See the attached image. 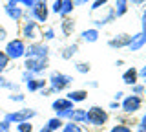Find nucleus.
Returning a JSON list of instances; mask_svg holds the SVG:
<instances>
[{
  "instance_id": "obj_25",
  "label": "nucleus",
  "mask_w": 146,
  "mask_h": 132,
  "mask_svg": "<svg viewBox=\"0 0 146 132\" xmlns=\"http://www.w3.org/2000/svg\"><path fill=\"white\" fill-rule=\"evenodd\" d=\"M64 123H66V121H62L60 117L53 116V117H49V119L46 121V127H48V129L51 130V132H58V130H60L62 127H64Z\"/></svg>"
},
{
  "instance_id": "obj_38",
  "label": "nucleus",
  "mask_w": 146,
  "mask_h": 132,
  "mask_svg": "<svg viewBox=\"0 0 146 132\" xmlns=\"http://www.w3.org/2000/svg\"><path fill=\"white\" fill-rule=\"evenodd\" d=\"M36 2H38V0H20V6L24 7V9H33Z\"/></svg>"
},
{
  "instance_id": "obj_49",
  "label": "nucleus",
  "mask_w": 146,
  "mask_h": 132,
  "mask_svg": "<svg viewBox=\"0 0 146 132\" xmlns=\"http://www.w3.org/2000/svg\"><path fill=\"white\" fill-rule=\"evenodd\" d=\"M122 64H124V61H122V59H119V61H115V66H117V68H121Z\"/></svg>"
},
{
  "instance_id": "obj_28",
  "label": "nucleus",
  "mask_w": 146,
  "mask_h": 132,
  "mask_svg": "<svg viewBox=\"0 0 146 132\" xmlns=\"http://www.w3.org/2000/svg\"><path fill=\"white\" fill-rule=\"evenodd\" d=\"M60 132H84V129L79 125V123H73V121H66L64 127L60 129Z\"/></svg>"
},
{
  "instance_id": "obj_33",
  "label": "nucleus",
  "mask_w": 146,
  "mask_h": 132,
  "mask_svg": "<svg viewBox=\"0 0 146 132\" xmlns=\"http://www.w3.org/2000/svg\"><path fill=\"white\" fill-rule=\"evenodd\" d=\"M62 2L64 0H53L51 4H49V11H51V15H57L60 13V7H62Z\"/></svg>"
},
{
  "instance_id": "obj_26",
  "label": "nucleus",
  "mask_w": 146,
  "mask_h": 132,
  "mask_svg": "<svg viewBox=\"0 0 146 132\" xmlns=\"http://www.w3.org/2000/svg\"><path fill=\"white\" fill-rule=\"evenodd\" d=\"M55 39H57V31H55V28H53V26H46V28L42 29V40L49 44Z\"/></svg>"
},
{
  "instance_id": "obj_29",
  "label": "nucleus",
  "mask_w": 146,
  "mask_h": 132,
  "mask_svg": "<svg viewBox=\"0 0 146 132\" xmlns=\"http://www.w3.org/2000/svg\"><path fill=\"white\" fill-rule=\"evenodd\" d=\"M108 4H110V0H93V2L90 4V11L95 13L99 9H104V7H108Z\"/></svg>"
},
{
  "instance_id": "obj_45",
  "label": "nucleus",
  "mask_w": 146,
  "mask_h": 132,
  "mask_svg": "<svg viewBox=\"0 0 146 132\" xmlns=\"http://www.w3.org/2000/svg\"><path fill=\"white\" fill-rule=\"evenodd\" d=\"M128 2H130L131 6H144L146 0H128Z\"/></svg>"
},
{
  "instance_id": "obj_6",
  "label": "nucleus",
  "mask_w": 146,
  "mask_h": 132,
  "mask_svg": "<svg viewBox=\"0 0 146 132\" xmlns=\"http://www.w3.org/2000/svg\"><path fill=\"white\" fill-rule=\"evenodd\" d=\"M24 70L31 72L35 77H40L49 70V57H26L24 59Z\"/></svg>"
},
{
  "instance_id": "obj_30",
  "label": "nucleus",
  "mask_w": 146,
  "mask_h": 132,
  "mask_svg": "<svg viewBox=\"0 0 146 132\" xmlns=\"http://www.w3.org/2000/svg\"><path fill=\"white\" fill-rule=\"evenodd\" d=\"M15 132H35V129L31 125V121H24V123L15 125Z\"/></svg>"
},
{
  "instance_id": "obj_5",
  "label": "nucleus",
  "mask_w": 146,
  "mask_h": 132,
  "mask_svg": "<svg viewBox=\"0 0 146 132\" xmlns=\"http://www.w3.org/2000/svg\"><path fill=\"white\" fill-rule=\"evenodd\" d=\"M49 15H51V11H49V2L48 0H38L33 9H26L24 19H33L42 26L49 20Z\"/></svg>"
},
{
  "instance_id": "obj_1",
  "label": "nucleus",
  "mask_w": 146,
  "mask_h": 132,
  "mask_svg": "<svg viewBox=\"0 0 146 132\" xmlns=\"http://www.w3.org/2000/svg\"><path fill=\"white\" fill-rule=\"evenodd\" d=\"M73 81H75V79H73V75L64 74V72H58V70L49 72V75H48V86L51 88L53 94L66 92V90L73 84Z\"/></svg>"
},
{
  "instance_id": "obj_22",
  "label": "nucleus",
  "mask_w": 146,
  "mask_h": 132,
  "mask_svg": "<svg viewBox=\"0 0 146 132\" xmlns=\"http://www.w3.org/2000/svg\"><path fill=\"white\" fill-rule=\"evenodd\" d=\"M68 121H73V123H79V125H86V108H79L75 107L70 114V119Z\"/></svg>"
},
{
  "instance_id": "obj_19",
  "label": "nucleus",
  "mask_w": 146,
  "mask_h": 132,
  "mask_svg": "<svg viewBox=\"0 0 146 132\" xmlns=\"http://www.w3.org/2000/svg\"><path fill=\"white\" fill-rule=\"evenodd\" d=\"M79 50H80V46H79V42H70V44H66L62 50H60V59H64V61H71L73 57L79 53Z\"/></svg>"
},
{
  "instance_id": "obj_4",
  "label": "nucleus",
  "mask_w": 146,
  "mask_h": 132,
  "mask_svg": "<svg viewBox=\"0 0 146 132\" xmlns=\"http://www.w3.org/2000/svg\"><path fill=\"white\" fill-rule=\"evenodd\" d=\"M26 48L27 42L22 37H15V39H9L4 46V52L9 57V61H20V59L26 57Z\"/></svg>"
},
{
  "instance_id": "obj_13",
  "label": "nucleus",
  "mask_w": 146,
  "mask_h": 132,
  "mask_svg": "<svg viewBox=\"0 0 146 132\" xmlns=\"http://www.w3.org/2000/svg\"><path fill=\"white\" fill-rule=\"evenodd\" d=\"M115 20H117V17H115V11H113V7H106V11H104V17H100V19H95V20H93V28L100 31V28H104V26L111 24V22H115Z\"/></svg>"
},
{
  "instance_id": "obj_39",
  "label": "nucleus",
  "mask_w": 146,
  "mask_h": 132,
  "mask_svg": "<svg viewBox=\"0 0 146 132\" xmlns=\"http://www.w3.org/2000/svg\"><path fill=\"white\" fill-rule=\"evenodd\" d=\"M9 37V35H7V29H6V26H2V24H0V42H7V39Z\"/></svg>"
},
{
  "instance_id": "obj_31",
  "label": "nucleus",
  "mask_w": 146,
  "mask_h": 132,
  "mask_svg": "<svg viewBox=\"0 0 146 132\" xmlns=\"http://www.w3.org/2000/svg\"><path fill=\"white\" fill-rule=\"evenodd\" d=\"M110 132H133V130H131V127L128 125V123H115V125L110 129Z\"/></svg>"
},
{
  "instance_id": "obj_23",
  "label": "nucleus",
  "mask_w": 146,
  "mask_h": 132,
  "mask_svg": "<svg viewBox=\"0 0 146 132\" xmlns=\"http://www.w3.org/2000/svg\"><path fill=\"white\" fill-rule=\"evenodd\" d=\"M0 88L9 90V92H20V84L15 83V81H11V79H7L4 74L0 75Z\"/></svg>"
},
{
  "instance_id": "obj_8",
  "label": "nucleus",
  "mask_w": 146,
  "mask_h": 132,
  "mask_svg": "<svg viewBox=\"0 0 146 132\" xmlns=\"http://www.w3.org/2000/svg\"><path fill=\"white\" fill-rule=\"evenodd\" d=\"M73 108H75V103H71L68 97H57V99H53V103H51V110L55 112V116L60 117L62 121L70 119V114H71Z\"/></svg>"
},
{
  "instance_id": "obj_2",
  "label": "nucleus",
  "mask_w": 146,
  "mask_h": 132,
  "mask_svg": "<svg viewBox=\"0 0 146 132\" xmlns=\"http://www.w3.org/2000/svg\"><path fill=\"white\" fill-rule=\"evenodd\" d=\"M20 37L26 42H36L42 40V28L40 24L33 19H24L20 22Z\"/></svg>"
},
{
  "instance_id": "obj_17",
  "label": "nucleus",
  "mask_w": 146,
  "mask_h": 132,
  "mask_svg": "<svg viewBox=\"0 0 146 132\" xmlns=\"http://www.w3.org/2000/svg\"><path fill=\"white\" fill-rule=\"evenodd\" d=\"M77 29V22L73 17H68V19H62L60 20V33L64 37H71Z\"/></svg>"
},
{
  "instance_id": "obj_48",
  "label": "nucleus",
  "mask_w": 146,
  "mask_h": 132,
  "mask_svg": "<svg viewBox=\"0 0 146 132\" xmlns=\"http://www.w3.org/2000/svg\"><path fill=\"white\" fill-rule=\"evenodd\" d=\"M38 132H51V130H49V129H48V127H46V125H42V127H40V129H38Z\"/></svg>"
},
{
  "instance_id": "obj_43",
  "label": "nucleus",
  "mask_w": 146,
  "mask_h": 132,
  "mask_svg": "<svg viewBox=\"0 0 146 132\" xmlns=\"http://www.w3.org/2000/svg\"><path fill=\"white\" fill-rule=\"evenodd\" d=\"M124 92H121V90H119V92H115V95H113V101H119V103H121L122 101V99H124Z\"/></svg>"
},
{
  "instance_id": "obj_35",
  "label": "nucleus",
  "mask_w": 146,
  "mask_h": 132,
  "mask_svg": "<svg viewBox=\"0 0 146 132\" xmlns=\"http://www.w3.org/2000/svg\"><path fill=\"white\" fill-rule=\"evenodd\" d=\"M130 90H131V94H133V95H144L146 86H144V83H137L133 86H130Z\"/></svg>"
},
{
  "instance_id": "obj_34",
  "label": "nucleus",
  "mask_w": 146,
  "mask_h": 132,
  "mask_svg": "<svg viewBox=\"0 0 146 132\" xmlns=\"http://www.w3.org/2000/svg\"><path fill=\"white\" fill-rule=\"evenodd\" d=\"M9 57L6 55V52H4V50H0V70L2 72H6L7 70V66H9Z\"/></svg>"
},
{
  "instance_id": "obj_44",
  "label": "nucleus",
  "mask_w": 146,
  "mask_h": 132,
  "mask_svg": "<svg viewBox=\"0 0 146 132\" xmlns=\"http://www.w3.org/2000/svg\"><path fill=\"white\" fill-rule=\"evenodd\" d=\"M108 108H110V110H121V103H119V101H111L108 105Z\"/></svg>"
},
{
  "instance_id": "obj_20",
  "label": "nucleus",
  "mask_w": 146,
  "mask_h": 132,
  "mask_svg": "<svg viewBox=\"0 0 146 132\" xmlns=\"http://www.w3.org/2000/svg\"><path fill=\"white\" fill-rule=\"evenodd\" d=\"M99 37H100V31L95 28H88V29L80 31V40L86 44H95L99 40Z\"/></svg>"
},
{
  "instance_id": "obj_32",
  "label": "nucleus",
  "mask_w": 146,
  "mask_h": 132,
  "mask_svg": "<svg viewBox=\"0 0 146 132\" xmlns=\"http://www.w3.org/2000/svg\"><path fill=\"white\" fill-rule=\"evenodd\" d=\"M7 99L11 103H24L26 101V94H22V92H11L7 95Z\"/></svg>"
},
{
  "instance_id": "obj_55",
  "label": "nucleus",
  "mask_w": 146,
  "mask_h": 132,
  "mask_svg": "<svg viewBox=\"0 0 146 132\" xmlns=\"http://www.w3.org/2000/svg\"><path fill=\"white\" fill-rule=\"evenodd\" d=\"M11 132H13V130H11Z\"/></svg>"
},
{
  "instance_id": "obj_52",
  "label": "nucleus",
  "mask_w": 146,
  "mask_h": 132,
  "mask_svg": "<svg viewBox=\"0 0 146 132\" xmlns=\"http://www.w3.org/2000/svg\"><path fill=\"white\" fill-rule=\"evenodd\" d=\"M2 74H4V72H2V70H0V75H2Z\"/></svg>"
},
{
  "instance_id": "obj_14",
  "label": "nucleus",
  "mask_w": 146,
  "mask_h": 132,
  "mask_svg": "<svg viewBox=\"0 0 146 132\" xmlns=\"http://www.w3.org/2000/svg\"><path fill=\"white\" fill-rule=\"evenodd\" d=\"M122 83H124L126 86H133L139 83V68H135V66H130V68H126L124 72H122Z\"/></svg>"
},
{
  "instance_id": "obj_54",
  "label": "nucleus",
  "mask_w": 146,
  "mask_h": 132,
  "mask_svg": "<svg viewBox=\"0 0 146 132\" xmlns=\"http://www.w3.org/2000/svg\"><path fill=\"white\" fill-rule=\"evenodd\" d=\"M0 110H2V108H0Z\"/></svg>"
},
{
  "instance_id": "obj_36",
  "label": "nucleus",
  "mask_w": 146,
  "mask_h": 132,
  "mask_svg": "<svg viewBox=\"0 0 146 132\" xmlns=\"http://www.w3.org/2000/svg\"><path fill=\"white\" fill-rule=\"evenodd\" d=\"M31 79H35V75L33 74H31V72H27V70H22V74H20V81H22V83H29V81Z\"/></svg>"
},
{
  "instance_id": "obj_51",
  "label": "nucleus",
  "mask_w": 146,
  "mask_h": 132,
  "mask_svg": "<svg viewBox=\"0 0 146 132\" xmlns=\"http://www.w3.org/2000/svg\"><path fill=\"white\" fill-rule=\"evenodd\" d=\"M143 83H144V86H146V79H143Z\"/></svg>"
},
{
  "instance_id": "obj_16",
  "label": "nucleus",
  "mask_w": 146,
  "mask_h": 132,
  "mask_svg": "<svg viewBox=\"0 0 146 132\" xmlns=\"http://www.w3.org/2000/svg\"><path fill=\"white\" fill-rule=\"evenodd\" d=\"M143 48H146V35L141 33V31H139V33H135V35H131L128 52H141Z\"/></svg>"
},
{
  "instance_id": "obj_47",
  "label": "nucleus",
  "mask_w": 146,
  "mask_h": 132,
  "mask_svg": "<svg viewBox=\"0 0 146 132\" xmlns=\"http://www.w3.org/2000/svg\"><path fill=\"white\" fill-rule=\"evenodd\" d=\"M88 86H90V88H99V81H90Z\"/></svg>"
},
{
  "instance_id": "obj_21",
  "label": "nucleus",
  "mask_w": 146,
  "mask_h": 132,
  "mask_svg": "<svg viewBox=\"0 0 146 132\" xmlns=\"http://www.w3.org/2000/svg\"><path fill=\"white\" fill-rule=\"evenodd\" d=\"M113 11H115L117 19L124 17L126 13L130 11V2H128V0H115V2H113Z\"/></svg>"
},
{
  "instance_id": "obj_46",
  "label": "nucleus",
  "mask_w": 146,
  "mask_h": 132,
  "mask_svg": "<svg viewBox=\"0 0 146 132\" xmlns=\"http://www.w3.org/2000/svg\"><path fill=\"white\" fill-rule=\"evenodd\" d=\"M139 77H141V79H146V64L139 68Z\"/></svg>"
},
{
  "instance_id": "obj_15",
  "label": "nucleus",
  "mask_w": 146,
  "mask_h": 132,
  "mask_svg": "<svg viewBox=\"0 0 146 132\" xmlns=\"http://www.w3.org/2000/svg\"><path fill=\"white\" fill-rule=\"evenodd\" d=\"M26 90L29 94H36V92H42L44 88H48V79H44V77H35V79H31L29 83H26Z\"/></svg>"
},
{
  "instance_id": "obj_27",
  "label": "nucleus",
  "mask_w": 146,
  "mask_h": 132,
  "mask_svg": "<svg viewBox=\"0 0 146 132\" xmlns=\"http://www.w3.org/2000/svg\"><path fill=\"white\" fill-rule=\"evenodd\" d=\"M75 72L80 74V75H86V74L91 72V64L86 62V61H79V62H75Z\"/></svg>"
},
{
  "instance_id": "obj_41",
  "label": "nucleus",
  "mask_w": 146,
  "mask_h": 132,
  "mask_svg": "<svg viewBox=\"0 0 146 132\" xmlns=\"http://www.w3.org/2000/svg\"><path fill=\"white\" fill-rule=\"evenodd\" d=\"M141 33L146 35V13L141 15Z\"/></svg>"
},
{
  "instance_id": "obj_10",
  "label": "nucleus",
  "mask_w": 146,
  "mask_h": 132,
  "mask_svg": "<svg viewBox=\"0 0 146 132\" xmlns=\"http://www.w3.org/2000/svg\"><path fill=\"white\" fill-rule=\"evenodd\" d=\"M51 53V48H49L48 42L44 40H36V42H27V48H26V57H49ZM24 57V59H26Z\"/></svg>"
},
{
  "instance_id": "obj_3",
  "label": "nucleus",
  "mask_w": 146,
  "mask_h": 132,
  "mask_svg": "<svg viewBox=\"0 0 146 132\" xmlns=\"http://www.w3.org/2000/svg\"><path fill=\"white\" fill-rule=\"evenodd\" d=\"M110 119V112L106 108L99 107V105H93V107L86 108V125H91L95 129L99 127H104Z\"/></svg>"
},
{
  "instance_id": "obj_9",
  "label": "nucleus",
  "mask_w": 146,
  "mask_h": 132,
  "mask_svg": "<svg viewBox=\"0 0 146 132\" xmlns=\"http://www.w3.org/2000/svg\"><path fill=\"white\" fill-rule=\"evenodd\" d=\"M143 108V97L141 95H124V99L121 101V112L126 114V116H133Z\"/></svg>"
},
{
  "instance_id": "obj_18",
  "label": "nucleus",
  "mask_w": 146,
  "mask_h": 132,
  "mask_svg": "<svg viewBox=\"0 0 146 132\" xmlns=\"http://www.w3.org/2000/svg\"><path fill=\"white\" fill-rule=\"evenodd\" d=\"M66 97L70 99L71 103L79 105V103H84L86 99H88V90L86 88H77V90H70V92L66 94Z\"/></svg>"
},
{
  "instance_id": "obj_12",
  "label": "nucleus",
  "mask_w": 146,
  "mask_h": 132,
  "mask_svg": "<svg viewBox=\"0 0 146 132\" xmlns=\"http://www.w3.org/2000/svg\"><path fill=\"white\" fill-rule=\"evenodd\" d=\"M4 13L7 15L9 20H13V22H22V20H24L26 9H24L22 6H9V4H6V6H4Z\"/></svg>"
},
{
  "instance_id": "obj_37",
  "label": "nucleus",
  "mask_w": 146,
  "mask_h": 132,
  "mask_svg": "<svg viewBox=\"0 0 146 132\" xmlns=\"http://www.w3.org/2000/svg\"><path fill=\"white\" fill-rule=\"evenodd\" d=\"M137 132H146V114H143L137 123Z\"/></svg>"
},
{
  "instance_id": "obj_40",
  "label": "nucleus",
  "mask_w": 146,
  "mask_h": 132,
  "mask_svg": "<svg viewBox=\"0 0 146 132\" xmlns=\"http://www.w3.org/2000/svg\"><path fill=\"white\" fill-rule=\"evenodd\" d=\"M0 132H11V123L0 119Z\"/></svg>"
},
{
  "instance_id": "obj_42",
  "label": "nucleus",
  "mask_w": 146,
  "mask_h": 132,
  "mask_svg": "<svg viewBox=\"0 0 146 132\" xmlns=\"http://www.w3.org/2000/svg\"><path fill=\"white\" fill-rule=\"evenodd\" d=\"M93 0H73V4H75V7H80V6H88L91 4Z\"/></svg>"
},
{
  "instance_id": "obj_7",
  "label": "nucleus",
  "mask_w": 146,
  "mask_h": 132,
  "mask_svg": "<svg viewBox=\"0 0 146 132\" xmlns=\"http://www.w3.org/2000/svg\"><path fill=\"white\" fill-rule=\"evenodd\" d=\"M36 112L35 108H20V110H13V112H6L2 119L11 123V125H18V123H24V121H31L36 117Z\"/></svg>"
},
{
  "instance_id": "obj_11",
  "label": "nucleus",
  "mask_w": 146,
  "mask_h": 132,
  "mask_svg": "<svg viewBox=\"0 0 146 132\" xmlns=\"http://www.w3.org/2000/svg\"><path fill=\"white\" fill-rule=\"evenodd\" d=\"M130 40H131V35L130 33H117L115 37H111V39L108 40V46L111 48V50H128Z\"/></svg>"
},
{
  "instance_id": "obj_24",
  "label": "nucleus",
  "mask_w": 146,
  "mask_h": 132,
  "mask_svg": "<svg viewBox=\"0 0 146 132\" xmlns=\"http://www.w3.org/2000/svg\"><path fill=\"white\" fill-rule=\"evenodd\" d=\"M73 11H75V4H73V0H64L62 2V7H60V13H58V19H68V17L73 15Z\"/></svg>"
},
{
  "instance_id": "obj_50",
  "label": "nucleus",
  "mask_w": 146,
  "mask_h": 132,
  "mask_svg": "<svg viewBox=\"0 0 146 132\" xmlns=\"http://www.w3.org/2000/svg\"><path fill=\"white\" fill-rule=\"evenodd\" d=\"M143 13H146V4H144V6H143Z\"/></svg>"
},
{
  "instance_id": "obj_53",
  "label": "nucleus",
  "mask_w": 146,
  "mask_h": 132,
  "mask_svg": "<svg viewBox=\"0 0 146 132\" xmlns=\"http://www.w3.org/2000/svg\"><path fill=\"white\" fill-rule=\"evenodd\" d=\"M144 97H146V90H144Z\"/></svg>"
}]
</instances>
